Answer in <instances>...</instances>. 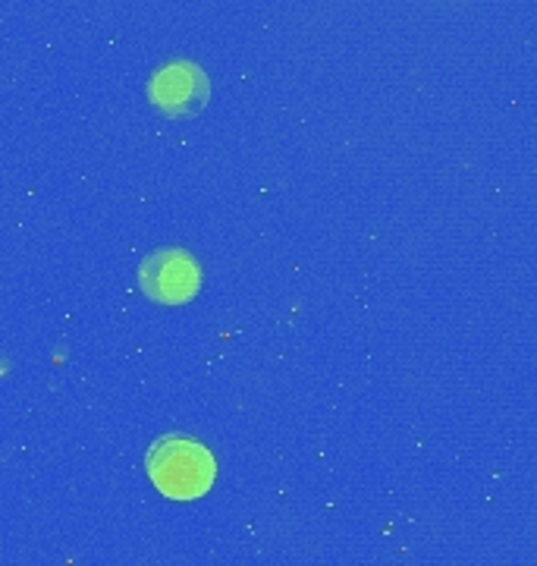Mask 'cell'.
Instances as JSON below:
<instances>
[{
  "label": "cell",
  "instance_id": "cell-1",
  "mask_svg": "<svg viewBox=\"0 0 537 566\" xmlns=\"http://www.w3.org/2000/svg\"><path fill=\"white\" fill-rule=\"evenodd\" d=\"M145 465L155 488L173 501H196L201 494H208L218 475V463L211 450L182 434L160 438L158 444L148 450Z\"/></svg>",
  "mask_w": 537,
  "mask_h": 566
},
{
  "label": "cell",
  "instance_id": "cell-2",
  "mask_svg": "<svg viewBox=\"0 0 537 566\" xmlns=\"http://www.w3.org/2000/svg\"><path fill=\"white\" fill-rule=\"evenodd\" d=\"M139 283L155 303H189L199 293L201 268L186 249H158L141 262Z\"/></svg>",
  "mask_w": 537,
  "mask_h": 566
},
{
  "label": "cell",
  "instance_id": "cell-3",
  "mask_svg": "<svg viewBox=\"0 0 537 566\" xmlns=\"http://www.w3.org/2000/svg\"><path fill=\"white\" fill-rule=\"evenodd\" d=\"M148 98L167 117H196L211 98V82L196 63L173 61L151 76Z\"/></svg>",
  "mask_w": 537,
  "mask_h": 566
}]
</instances>
